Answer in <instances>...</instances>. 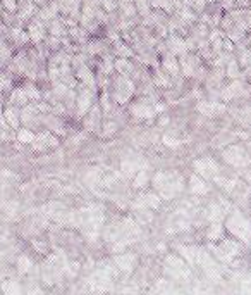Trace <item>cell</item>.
I'll return each mask as SVG.
<instances>
[{
    "label": "cell",
    "instance_id": "cell-23",
    "mask_svg": "<svg viewBox=\"0 0 251 295\" xmlns=\"http://www.w3.org/2000/svg\"><path fill=\"white\" fill-rule=\"evenodd\" d=\"M17 140H19L21 143H33L34 140H36V135L31 133L29 130L21 128L19 131H17Z\"/></svg>",
    "mask_w": 251,
    "mask_h": 295
},
{
    "label": "cell",
    "instance_id": "cell-5",
    "mask_svg": "<svg viewBox=\"0 0 251 295\" xmlns=\"http://www.w3.org/2000/svg\"><path fill=\"white\" fill-rule=\"evenodd\" d=\"M91 100H93V95H91V92H89V88H86L84 85H81V87H79V92H78V98H76V114H78V119L84 118V116L89 112Z\"/></svg>",
    "mask_w": 251,
    "mask_h": 295
},
{
    "label": "cell",
    "instance_id": "cell-18",
    "mask_svg": "<svg viewBox=\"0 0 251 295\" xmlns=\"http://www.w3.org/2000/svg\"><path fill=\"white\" fill-rule=\"evenodd\" d=\"M168 45H170L172 54H179V56H182V54H186V50L189 49L188 43L182 42V40H179L177 36H174V38H170V42H168Z\"/></svg>",
    "mask_w": 251,
    "mask_h": 295
},
{
    "label": "cell",
    "instance_id": "cell-12",
    "mask_svg": "<svg viewBox=\"0 0 251 295\" xmlns=\"http://www.w3.org/2000/svg\"><path fill=\"white\" fill-rule=\"evenodd\" d=\"M162 66H164L165 73L170 78H177L179 73H181V64H179V61H175V57L170 56V54H167V56L164 57Z\"/></svg>",
    "mask_w": 251,
    "mask_h": 295
},
{
    "label": "cell",
    "instance_id": "cell-17",
    "mask_svg": "<svg viewBox=\"0 0 251 295\" xmlns=\"http://www.w3.org/2000/svg\"><path fill=\"white\" fill-rule=\"evenodd\" d=\"M206 238L212 240V242H217V240L223 238V228L219 225V221L212 223V226H210L208 231H206Z\"/></svg>",
    "mask_w": 251,
    "mask_h": 295
},
{
    "label": "cell",
    "instance_id": "cell-24",
    "mask_svg": "<svg viewBox=\"0 0 251 295\" xmlns=\"http://www.w3.org/2000/svg\"><path fill=\"white\" fill-rule=\"evenodd\" d=\"M3 119H7V121H9V125L12 126V128H19L21 116L17 118V112L14 111V109H7V111L3 112Z\"/></svg>",
    "mask_w": 251,
    "mask_h": 295
},
{
    "label": "cell",
    "instance_id": "cell-27",
    "mask_svg": "<svg viewBox=\"0 0 251 295\" xmlns=\"http://www.w3.org/2000/svg\"><path fill=\"white\" fill-rule=\"evenodd\" d=\"M141 204L150 205V207H158V205H160V198H158V195L148 194L144 195V197H141Z\"/></svg>",
    "mask_w": 251,
    "mask_h": 295
},
{
    "label": "cell",
    "instance_id": "cell-9",
    "mask_svg": "<svg viewBox=\"0 0 251 295\" xmlns=\"http://www.w3.org/2000/svg\"><path fill=\"white\" fill-rule=\"evenodd\" d=\"M179 64H181L182 74H184L186 78H191V76H195L196 71L201 67V59H199V57H196V56H188V54H182Z\"/></svg>",
    "mask_w": 251,
    "mask_h": 295
},
{
    "label": "cell",
    "instance_id": "cell-21",
    "mask_svg": "<svg viewBox=\"0 0 251 295\" xmlns=\"http://www.w3.org/2000/svg\"><path fill=\"white\" fill-rule=\"evenodd\" d=\"M148 180H150V176H148V171L139 169V171H138V174H136V178H134V181H133V187H134V188H143V187H146Z\"/></svg>",
    "mask_w": 251,
    "mask_h": 295
},
{
    "label": "cell",
    "instance_id": "cell-13",
    "mask_svg": "<svg viewBox=\"0 0 251 295\" xmlns=\"http://www.w3.org/2000/svg\"><path fill=\"white\" fill-rule=\"evenodd\" d=\"M98 123H100V107L95 105L91 111V114H86L84 118V130L86 131H96L98 130Z\"/></svg>",
    "mask_w": 251,
    "mask_h": 295
},
{
    "label": "cell",
    "instance_id": "cell-2",
    "mask_svg": "<svg viewBox=\"0 0 251 295\" xmlns=\"http://www.w3.org/2000/svg\"><path fill=\"white\" fill-rule=\"evenodd\" d=\"M213 254L217 256V259L223 261V262H232L236 257H239L241 254V243L237 240H227L222 238L220 245H213Z\"/></svg>",
    "mask_w": 251,
    "mask_h": 295
},
{
    "label": "cell",
    "instance_id": "cell-19",
    "mask_svg": "<svg viewBox=\"0 0 251 295\" xmlns=\"http://www.w3.org/2000/svg\"><path fill=\"white\" fill-rule=\"evenodd\" d=\"M153 83L157 85L158 88H167L172 85V80L168 74H164V73H160V71H157V73L153 74Z\"/></svg>",
    "mask_w": 251,
    "mask_h": 295
},
{
    "label": "cell",
    "instance_id": "cell-3",
    "mask_svg": "<svg viewBox=\"0 0 251 295\" xmlns=\"http://www.w3.org/2000/svg\"><path fill=\"white\" fill-rule=\"evenodd\" d=\"M134 94V83L127 76H117L115 83H113V94L112 98L117 104H126L131 98V95Z\"/></svg>",
    "mask_w": 251,
    "mask_h": 295
},
{
    "label": "cell",
    "instance_id": "cell-14",
    "mask_svg": "<svg viewBox=\"0 0 251 295\" xmlns=\"http://www.w3.org/2000/svg\"><path fill=\"white\" fill-rule=\"evenodd\" d=\"M189 190L196 195H203L208 192V185L198 176H191V181H189Z\"/></svg>",
    "mask_w": 251,
    "mask_h": 295
},
{
    "label": "cell",
    "instance_id": "cell-22",
    "mask_svg": "<svg viewBox=\"0 0 251 295\" xmlns=\"http://www.w3.org/2000/svg\"><path fill=\"white\" fill-rule=\"evenodd\" d=\"M113 66H115L117 73L122 74V76H127V74L133 71V66H131V63H129V61H126V59H119L115 64H113Z\"/></svg>",
    "mask_w": 251,
    "mask_h": 295
},
{
    "label": "cell",
    "instance_id": "cell-6",
    "mask_svg": "<svg viewBox=\"0 0 251 295\" xmlns=\"http://www.w3.org/2000/svg\"><path fill=\"white\" fill-rule=\"evenodd\" d=\"M131 114L136 119H151L157 114V111H155V105L148 102V98H139L131 105Z\"/></svg>",
    "mask_w": 251,
    "mask_h": 295
},
{
    "label": "cell",
    "instance_id": "cell-20",
    "mask_svg": "<svg viewBox=\"0 0 251 295\" xmlns=\"http://www.w3.org/2000/svg\"><path fill=\"white\" fill-rule=\"evenodd\" d=\"M225 76L230 78V80H239L241 78V71L237 67L236 61H229V64L225 66Z\"/></svg>",
    "mask_w": 251,
    "mask_h": 295
},
{
    "label": "cell",
    "instance_id": "cell-1",
    "mask_svg": "<svg viewBox=\"0 0 251 295\" xmlns=\"http://www.w3.org/2000/svg\"><path fill=\"white\" fill-rule=\"evenodd\" d=\"M225 228L229 229V231L232 233L237 240H241V242H244V243H250V240H251V225H250V221H248V219L241 214V212L234 211L232 214L227 218Z\"/></svg>",
    "mask_w": 251,
    "mask_h": 295
},
{
    "label": "cell",
    "instance_id": "cell-4",
    "mask_svg": "<svg viewBox=\"0 0 251 295\" xmlns=\"http://www.w3.org/2000/svg\"><path fill=\"white\" fill-rule=\"evenodd\" d=\"M223 159H225V163L232 164V166L236 167H246L251 164V157L248 156L243 147L239 145L227 147V149L223 150Z\"/></svg>",
    "mask_w": 251,
    "mask_h": 295
},
{
    "label": "cell",
    "instance_id": "cell-32",
    "mask_svg": "<svg viewBox=\"0 0 251 295\" xmlns=\"http://www.w3.org/2000/svg\"><path fill=\"white\" fill-rule=\"evenodd\" d=\"M2 88L3 90H10V80L9 78H5V76L2 78Z\"/></svg>",
    "mask_w": 251,
    "mask_h": 295
},
{
    "label": "cell",
    "instance_id": "cell-33",
    "mask_svg": "<svg viewBox=\"0 0 251 295\" xmlns=\"http://www.w3.org/2000/svg\"><path fill=\"white\" fill-rule=\"evenodd\" d=\"M250 150H251V143H250Z\"/></svg>",
    "mask_w": 251,
    "mask_h": 295
},
{
    "label": "cell",
    "instance_id": "cell-15",
    "mask_svg": "<svg viewBox=\"0 0 251 295\" xmlns=\"http://www.w3.org/2000/svg\"><path fill=\"white\" fill-rule=\"evenodd\" d=\"M10 102H12L14 105L24 107V105H28V102H31V100L26 95V92H24V88H16V90L12 92V95H10Z\"/></svg>",
    "mask_w": 251,
    "mask_h": 295
},
{
    "label": "cell",
    "instance_id": "cell-11",
    "mask_svg": "<svg viewBox=\"0 0 251 295\" xmlns=\"http://www.w3.org/2000/svg\"><path fill=\"white\" fill-rule=\"evenodd\" d=\"M76 78H78L79 81H81V85H84L86 88H91V90H95V76H93V73L89 71L88 66H79L78 69H76Z\"/></svg>",
    "mask_w": 251,
    "mask_h": 295
},
{
    "label": "cell",
    "instance_id": "cell-29",
    "mask_svg": "<svg viewBox=\"0 0 251 295\" xmlns=\"http://www.w3.org/2000/svg\"><path fill=\"white\" fill-rule=\"evenodd\" d=\"M162 142H164L165 147H168V149H179V147L182 145L181 140L177 138H170L168 135H164V138H162Z\"/></svg>",
    "mask_w": 251,
    "mask_h": 295
},
{
    "label": "cell",
    "instance_id": "cell-30",
    "mask_svg": "<svg viewBox=\"0 0 251 295\" xmlns=\"http://www.w3.org/2000/svg\"><path fill=\"white\" fill-rule=\"evenodd\" d=\"M115 52L119 54V56H124V57H131V54H133L129 49H126V45H117Z\"/></svg>",
    "mask_w": 251,
    "mask_h": 295
},
{
    "label": "cell",
    "instance_id": "cell-8",
    "mask_svg": "<svg viewBox=\"0 0 251 295\" xmlns=\"http://www.w3.org/2000/svg\"><path fill=\"white\" fill-rule=\"evenodd\" d=\"M244 94H246V87H244L243 81L232 80L227 87H223L222 90H220V98H222L223 102H229V100H232V98H237Z\"/></svg>",
    "mask_w": 251,
    "mask_h": 295
},
{
    "label": "cell",
    "instance_id": "cell-25",
    "mask_svg": "<svg viewBox=\"0 0 251 295\" xmlns=\"http://www.w3.org/2000/svg\"><path fill=\"white\" fill-rule=\"evenodd\" d=\"M29 267H33V264H31V261L28 259L26 256H21L19 259H17V271H19L21 274L28 273V271H29Z\"/></svg>",
    "mask_w": 251,
    "mask_h": 295
},
{
    "label": "cell",
    "instance_id": "cell-7",
    "mask_svg": "<svg viewBox=\"0 0 251 295\" xmlns=\"http://www.w3.org/2000/svg\"><path fill=\"white\" fill-rule=\"evenodd\" d=\"M195 169L196 173L199 174V176L203 178H217V174H219V166H217V163L213 159H210V157H203V159H198L195 161Z\"/></svg>",
    "mask_w": 251,
    "mask_h": 295
},
{
    "label": "cell",
    "instance_id": "cell-31",
    "mask_svg": "<svg viewBox=\"0 0 251 295\" xmlns=\"http://www.w3.org/2000/svg\"><path fill=\"white\" fill-rule=\"evenodd\" d=\"M100 102H102V107L105 109V111H109V109H110V104H109V95H107V92L102 95V100H100Z\"/></svg>",
    "mask_w": 251,
    "mask_h": 295
},
{
    "label": "cell",
    "instance_id": "cell-10",
    "mask_svg": "<svg viewBox=\"0 0 251 295\" xmlns=\"http://www.w3.org/2000/svg\"><path fill=\"white\" fill-rule=\"evenodd\" d=\"M199 114L206 116V118H212V116H217L220 112L225 111V105L219 104V102H210V100H199L198 105H196Z\"/></svg>",
    "mask_w": 251,
    "mask_h": 295
},
{
    "label": "cell",
    "instance_id": "cell-28",
    "mask_svg": "<svg viewBox=\"0 0 251 295\" xmlns=\"http://www.w3.org/2000/svg\"><path fill=\"white\" fill-rule=\"evenodd\" d=\"M102 130H103V131L100 133L102 136H105V138H107V136H112L113 133L117 131V123H113V121H105V123H103V126H102Z\"/></svg>",
    "mask_w": 251,
    "mask_h": 295
},
{
    "label": "cell",
    "instance_id": "cell-16",
    "mask_svg": "<svg viewBox=\"0 0 251 295\" xmlns=\"http://www.w3.org/2000/svg\"><path fill=\"white\" fill-rule=\"evenodd\" d=\"M133 262H134V256H131V254H122V256H117L115 257V264L119 269L122 271H131L133 269Z\"/></svg>",
    "mask_w": 251,
    "mask_h": 295
},
{
    "label": "cell",
    "instance_id": "cell-26",
    "mask_svg": "<svg viewBox=\"0 0 251 295\" xmlns=\"http://www.w3.org/2000/svg\"><path fill=\"white\" fill-rule=\"evenodd\" d=\"M24 92H26V95L29 97V100H40V97H41V94H40V90H38L34 85H24Z\"/></svg>",
    "mask_w": 251,
    "mask_h": 295
}]
</instances>
